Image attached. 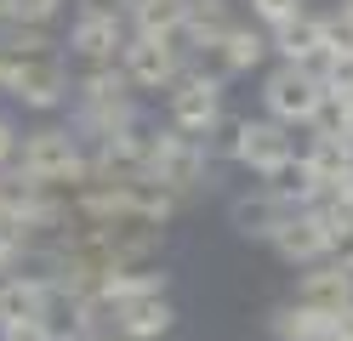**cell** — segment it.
Segmentation results:
<instances>
[{
  "instance_id": "1",
  "label": "cell",
  "mask_w": 353,
  "mask_h": 341,
  "mask_svg": "<svg viewBox=\"0 0 353 341\" xmlns=\"http://www.w3.org/2000/svg\"><path fill=\"white\" fill-rule=\"evenodd\" d=\"M17 171L34 176L40 188L74 194V188L92 182V148H85L74 131L46 125V131H29V136H23V148H17Z\"/></svg>"
},
{
  "instance_id": "2",
  "label": "cell",
  "mask_w": 353,
  "mask_h": 341,
  "mask_svg": "<svg viewBox=\"0 0 353 341\" xmlns=\"http://www.w3.org/2000/svg\"><path fill=\"white\" fill-rule=\"evenodd\" d=\"M330 108L325 97V80H319V68H302V63H279L268 68V80H262V114L279 125H302V131H314L319 125V114Z\"/></svg>"
},
{
  "instance_id": "3",
  "label": "cell",
  "mask_w": 353,
  "mask_h": 341,
  "mask_svg": "<svg viewBox=\"0 0 353 341\" xmlns=\"http://www.w3.org/2000/svg\"><path fill=\"white\" fill-rule=\"evenodd\" d=\"M143 171L160 182V188H171V194L188 199L194 188H205V176H211V148L200 143V136H183L176 125H154L148 131Z\"/></svg>"
},
{
  "instance_id": "4",
  "label": "cell",
  "mask_w": 353,
  "mask_h": 341,
  "mask_svg": "<svg viewBox=\"0 0 353 341\" xmlns=\"http://www.w3.org/2000/svg\"><path fill=\"white\" fill-rule=\"evenodd\" d=\"M228 159L234 165H245L251 176H262V182H279L285 171L296 165V136H291V125H279V120H268V114H245V120H234V136H228Z\"/></svg>"
},
{
  "instance_id": "5",
  "label": "cell",
  "mask_w": 353,
  "mask_h": 341,
  "mask_svg": "<svg viewBox=\"0 0 353 341\" xmlns=\"http://www.w3.org/2000/svg\"><path fill=\"white\" fill-rule=\"evenodd\" d=\"M223 80L228 74H205V68H188L183 80L171 85V97H165V108H171V125L183 131V136H205L223 125Z\"/></svg>"
},
{
  "instance_id": "6",
  "label": "cell",
  "mask_w": 353,
  "mask_h": 341,
  "mask_svg": "<svg viewBox=\"0 0 353 341\" xmlns=\"http://www.w3.org/2000/svg\"><path fill=\"white\" fill-rule=\"evenodd\" d=\"M120 68L131 74L137 91H171L176 80L188 74V45L183 40H154V34H131Z\"/></svg>"
},
{
  "instance_id": "7",
  "label": "cell",
  "mask_w": 353,
  "mask_h": 341,
  "mask_svg": "<svg viewBox=\"0 0 353 341\" xmlns=\"http://www.w3.org/2000/svg\"><path fill=\"white\" fill-rule=\"evenodd\" d=\"M69 91V68L57 57H6V97H17L23 108H63Z\"/></svg>"
},
{
  "instance_id": "8",
  "label": "cell",
  "mask_w": 353,
  "mask_h": 341,
  "mask_svg": "<svg viewBox=\"0 0 353 341\" xmlns=\"http://www.w3.org/2000/svg\"><path fill=\"white\" fill-rule=\"evenodd\" d=\"M268 250H274L285 267H296V273L330 262V222H325V211H291Z\"/></svg>"
},
{
  "instance_id": "9",
  "label": "cell",
  "mask_w": 353,
  "mask_h": 341,
  "mask_svg": "<svg viewBox=\"0 0 353 341\" xmlns=\"http://www.w3.org/2000/svg\"><path fill=\"white\" fill-rule=\"evenodd\" d=\"M285 216H291V199H285L274 182H262V188L239 194L228 205V227H234L239 239H262V245H274V234L285 227Z\"/></svg>"
},
{
  "instance_id": "10",
  "label": "cell",
  "mask_w": 353,
  "mask_h": 341,
  "mask_svg": "<svg viewBox=\"0 0 353 341\" xmlns=\"http://www.w3.org/2000/svg\"><path fill=\"white\" fill-rule=\"evenodd\" d=\"M131 45V29L125 17H74L69 29V52L85 63V68H114Z\"/></svg>"
},
{
  "instance_id": "11",
  "label": "cell",
  "mask_w": 353,
  "mask_h": 341,
  "mask_svg": "<svg viewBox=\"0 0 353 341\" xmlns=\"http://www.w3.org/2000/svg\"><path fill=\"white\" fill-rule=\"evenodd\" d=\"M291 302L319 307V313H330V318H342V313L353 307V267H342V262H319V267H307L302 279H296V296H291Z\"/></svg>"
},
{
  "instance_id": "12",
  "label": "cell",
  "mask_w": 353,
  "mask_h": 341,
  "mask_svg": "<svg viewBox=\"0 0 353 341\" xmlns=\"http://www.w3.org/2000/svg\"><path fill=\"white\" fill-rule=\"evenodd\" d=\"M268 40H274L279 63H302V68H314V63L325 57V17L302 12V17H291V23H279V29H268Z\"/></svg>"
},
{
  "instance_id": "13",
  "label": "cell",
  "mask_w": 353,
  "mask_h": 341,
  "mask_svg": "<svg viewBox=\"0 0 353 341\" xmlns=\"http://www.w3.org/2000/svg\"><path fill=\"white\" fill-rule=\"evenodd\" d=\"M176 324V307H171V296H143V302H125L114 307V330L131 335V341H165Z\"/></svg>"
},
{
  "instance_id": "14",
  "label": "cell",
  "mask_w": 353,
  "mask_h": 341,
  "mask_svg": "<svg viewBox=\"0 0 353 341\" xmlns=\"http://www.w3.org/2000/svg\"><path fill=\"white\" fill-rule=\"evenodd\" d=\"M234 29L228 0H188V23H183V45L188 52H216Z\"/></svg>"
},
{
  "instance_id": "15",
  "label": "cell",
  "mask_w": 353,
  "mask_h": 341,
  "mask_svg": "<svg viewBox=\"0 0 353 341\" xmlns=\"http://www.w3.org/2000/svg\"><path fill=\"white\" fill-rule=\"evenodd\" d=\"M268 335L274 341H325V335H336V318L319 307H302V302H279L268 313Z\"/></svg>"
},
{
  "instance_id": "16",
  "label": "cell",
  "mask_w": 353,
  "mask_h": 341,
  "mask_svg": "<svg viewBox=\"0 0 353 341\" xmlns=\"http://www.w3.org/2000/svg\"><path fill=\"white\" fill-rule=\"evenodd\" d=\"M274 52V40L251 29V23H234L228 40L216 45V74H251V68H262V57Z\"/></svg>"
},
{
  "instance_id": "17",
  "label": "cell",
  "mask_w": 353,
  "mask_h": 341,
  "mask_svg": "<svg viewBox=\"0 0 353 341\" xmlns=\"http://www.w3.org/2000/svg\"><path fill=\"white\" fill-rule=\"evenodd\" d=\"M23 318H52V290L34 279H6L0 285V330L23 324Z\"/></svg>"
},
{
  "instance_id": "18",
  "label": "cell",
  "mask_w": 353,
  "mask_h": 341,
  "mask_svg": "<svg viewBox=\"0 0 353 341\" xmlns=\"http://www.w3.org/2000/svg\"><path fill=\"white\" fill-rule=\"evenodd\" d=\"M183 23H188V0H137L131 6V34L183 40Z\"/></svg>"
},
{
  "instance_id": "19",
  "label": "cell",
  "mask_w": 353,
  "mask_h": 341,
  "mask_svg": "<svg viewBox=\"0 0 353 341\" xmlns=\"http://www.w3.org/2000/svg\"><path fill=\"white\" fill-rule=\"evenodd\" d=\"M165 267H154V262H143V267H120V273H108L103 279V296L114 307H125V302H143V296H165Z\"/></svg>"
},
{
  "instance_id": "20",
  "label": "cell",
  "mask_w": 353,
  "mask_h": 341,
  "mask_svg": "<svg viewBox=\"0 0 353 341\" xmlns=\"http://www.w3.org/2000/svg\"><path fill=\"white\" fill-rule=\"evenodd\" d=\"M307 12V0H251V17L262 23V29H279V23H291Z\"/></svg>"
},
{
  "instance_id": "21",
  "label": "cell",
  "mask_w": 353,
  "mask_h": 341,
  "mask_svg": "<svg viewBox=\"0 0 353 341\" xmlns=\"http://www.w3.org/2000/svg\"><path fill=\"white\" fill-rule=\"evenodd\" d=\"M63 0H12V17L6 23H29V29H46V23L57 17Z\"/></svg>"
},
{
  "instance_id": "22",
  "label": "cell",
  "mask_w": 353,
  "mask_h": 341,
  "mask_svg": "<svg viewBox=\"0 0 353 341\" xmlns=\"http://www.w3.org/2000/svg\"><path fill=\"white\" fill-rule=\"evenodd\" d=\"M0 341H63V330L52 324V318H23V324L0 330Z\"/></svg>"
},
{
  "instance_id": "23",
  "label": "cell",
  "mask_w": 353,
  "mask_h": 341,
  "mask_svg": "<svg viewBox=\"0 0 353 341\" xmlns=\"http://www.w3.org/2000/svg\"><path fill=\"white\" fill-rule=\"evenodd\" d=\"M131 6L137 0H80V17H125L131 23Z\"/></svg>"
},
{
  "instance_id": "24",
  "label": "cell",
  "mask_w": 353,
  "mask_h": 341,
  "mask_svg": "<svg viewBox=\"0 0 353 341\" xmlns=\"http://www.w3.org/2000/svg\"><path fill=\"white\" fill-rule=\"evenodd\" d=\"M17 148H23V136H17V125L0 114V171L6 165H17Z\"/></svg>"
},
{
  "instance_id": "25",
  "label": "cell",
  "mask_w": 353,
  "mask_h": 341,
  "mask_svg": "<svg viewBox=\"0 0 353 341\" xmlns=\"http://www.w3.org/2000/svg\"><path fill=\"white\" fill-rule=\"evenodd\" d=\"M330 114H336V125L353 136V97H347V103H330Z\"/></svg>"
},
{
  "instance_id": "26",
  "label": "cell",
  "mask_w": 353,
  "mask_h": 341,
  "mask_svg": "<svg viewBox=\"0 0 353 341\" xmlns=\"http://www.w3.org/2000/svg\"><path fill=\"white\" fill-rule=\"evenodd\" d=\"M92 341H131V335H120V330H103V335H92Z\"/></svg>"
},
{
  "instance_id": "27",
  "label": "cell",
  "mask_w": 353,
  "mask_h": 341,
  "mask_svg": "<svg viewBox=\"0 0 353 341\" xmlns=\"http://www.w3.org/2000/svg\"><path fill=\"white\" fill-rule=\"evenodd\" d=\"M6 17H12V0H0V23H6Z\"/></svg>"
},
{
  "instance_id": "28",
  "label": "cell",
  "mask_w": 353,
  "mask_h": 341,
  "mask_svg": "<svg viewBox=\"0 0 353 341\" xmlns=\"http://www.w3.org/2000/svg\"><path fill=\"white\" fill-rule=\"evenodd\" d=\"M0 91H6V57H0Z\"/></svg>"
},
{
  "instance_id": "29",
  "label": "cell",
  "mask_w": 353,
  "mask_h": 341,
  "mask_svg": "<svg viewBox=\"0 0 353 341\" xmlns=\"http://www.w3.org/2000/svg\"><path fill=\"white\" fill-rule=\"evenodd\" d=\"M342 12H347V17H353V0H342Z\"/></svg>"
},
{
  "instance_id": "30",
  "label": "cell",
  "mask_w": 353,
  "mask_h": 341,
  "mask_svg": "<svg viewBox=\"0 0 353 341\" xmlns=\"http://www.w3.org/2000/svg\"><path fill=\"white\" fill-rule=\"evenodd\" d=\"M325 341H342V335H325Z\"/></svg>"
}]
</instances>
